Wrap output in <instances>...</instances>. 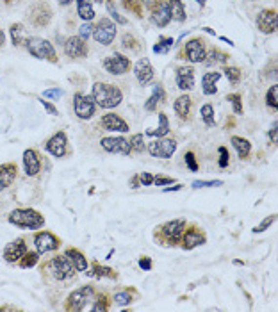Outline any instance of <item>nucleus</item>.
<instances>
[{"label":"nucleus","instance_id":"23","mask_svg":"<svg viewBox=\"0 0 278 312\" xmlns=\"http://www.w3.org/2000/svg\"><path fill=\"white\" fill-rule=\"evenodd\" d=\"M152 20L155 25L159 27H166L168 22L171 20L170 16V11H168V4H162V2H155V7L152 11Z\"/></svg>","mask_w":278,"mask_h":312},{"label":"nucleus","instance_id":"56","mask_svg":"<svg viewBox=\"0 0 278 312\" xmlns=\"http://www.w3.org/2000/svg\"><path fill=\"white\" fill-rule=\"evenodd\" d=\"M139 267H141V269H150V267H152V261L147 259V257H143L141 261H139Z\"/></svg>","mask_w":278,"mask_h":312},{"label":"nucleus","instance_id":"17","mask_svg":"<svg viewBox=\"0 0 278 312\" xmlns=\"http://www.w3.org/2000/svg\"><path fill=\"white\" fill-rule=\"evenodd\" d=\"M64 50L70 57H86L87 56L86 41L82 40V38H77V36H73V38H70V40L66 41Z\"/></svg>","mask_w":278,"mask_h":312},{"label":"nucleus","instance_id":"50","mask_svg":"<svg viewBox=\"0 0 278 312\" xmlns=\"http://www.w3.org/2000/svg\"><path fill=\"white\" fill-rule=\"evenodd\" d=\"M153 182H155V186H166V184H173L175 178H168V177L157 175V177H153Z\"/></svg>","mask_w":278,"mask_h":312},{"label":"nucleus","instance_id":"25","mask_svg":"<svg viewBox=\"0 0 278 312\" xmlns=\"http://www.w3.org/2000/svg\"><path fill=\"white\" fill-rule=\"evenodd\" d=\"M219 77H221L219 71H209V73L203 75L202 84H203V93H205V95H214V93H216L217 91L216 82L219 81Z\"/></svg>","mask_w":278,"mask_h":312},{"label":"nucleus","instance_id":"20","mask_svg":"<svg viewBox=\"0 0 278 312\" xmlns=\"http://www.w3.org/2000/svg\"><path fill=\"white\" fill-rule=\"evenodd\" d=\"M134 71H136L137 81L141 82V84H148V82L153 79V66L150 65V61H148V59H139V61H137Z\"/></svg>","mask_w":278,"mask_h":312},{"label":"nucleus","instance_id":"43","mask_svg":"<svg viewBox=\"0 0 278 312\" xmlns=\"http://www.w3.org/2000/svg\"><path fill=\"white\" fill-rule=\"evenodd\" d=\"M225 73H227L228 81L232 82V84H237L239 82V77H241L239 68H225Z\"/></svg>","mask_w":278,"mask_h":312},{"label":"nucleus","instance_id":"38","mask_svg":"<svg viewBox=\"0 0 278 312\" xmlns=\"http://www.w3.org/2000/svg\"><path fill=\"white\" fill-rule=\"evenodd\" d=\"M114 300H116L118 305H128V303H130L134 298H132L130 291H122V292H118L116 296H114Z\"/></svg>","mask_w":278,"mask_h":312},{"label":"nucleus","instance_id":"37","mask_svg":"<svg viewBox=\"0 0 278 312\" xmlns=\"http://www.w3.org/2000/svg\"><path fill=\"white\" fill-rule=\"evenodd\" d=\"M266 100H268V106L269 107H277L278 106V86H271L268 91V95H266Z\"/></svg>","mask_w":278,"mask_h":312},{"label":"nucleus","instance_id":"48","mask_svg":"<svg viewBox=\"0 0 278 312\" xmlns=\"http://www.w3.org/2000/svg\"><path fill=\"white\" fill-rule=\"evenodd\" d=\"M95 29V27L91 25V23H84V25L81 27V30H79V32H81V38L82 40H87V38H89V36H91V30Z\"/></svg>","mask_w":278,"mask_h":312},{"label":"nucleus","instance_id":"24","mask_svg":"<svg viewBox=\"0 0 278 312\" xmlns=\"http://www.w3.org/2000/svg\"><path fill=\"white\" fill-rule=\"evenodd\" d=\"M15 177H16V166L13 162L2 164L0 166V191H4L5 187L11 186V182L15 180Z\"/></svg>","mask_w":278,"mask_h":312},{"label":"nucleus","instance_id":"63","mask_svg":"<svg viewBox=\"0 0 278 312\" xmlns=\"http://www.w3.org/2000/svg\"><path fill=\"white\" fill-rule=\"evenodd\" d=\"M145 2H147V4H155L157 0H145Z\"/></svg>","mask_w":278,"mask_h":312},{"label":"nucleus","instance_id":"5","mask_svg":"<svg viewBox=\"0 0 278 312\" xmlns=\"http://www.w3.org/2000/svg\"><path fill=\"white\" fill-rule=\"evenodd\" d=\"M46 267L50 269L52 277L57 278V280H68V278L73 277V266H71L70 259L66 255H57L54 257L48 264H46Z\"/></svg>","mask_w":278,"mask_h":312},{"label":"nucleus","instance_id":"41","mask_svg":"<svg viewBox=\"0 0 278 312\" xmlns=\"http://www.w3.org/2000/svg\"><path fill=\"white\" fill-rule=\"evenodd\" d=\"M130 148H134V152H143L145 150V143H143V134H136L130 139Z\"/></svg>","mask_w":278,"mask_h":312},{"label":"nucleus","instance_id":"29","mask_svg":"<svg viewBox=\"0 0 278 312\" xmlns=\"http://www.w3.org/2000/svg\"><path fill=\"white\" fill-rule=\"evenodd\" d=\"M175 112H177L182 120H187V116H189V109H191V98L187 95H182L180 98H177L175 102Z\"/></svg>","mask_w":278,"mask_h":312},{"label":"nucleus","instance_id":"21","mask_svg":"<svg viewBox=\"0 0 278 312\" xmlns=\"http://www.w3.org/2000/svg\"><path fill=\"white\" fill-rule=\"evenodd\" d=\"M177 84L180 89H192V86H194V70L191 66H180L178 68Z\"/></svg>","mask_w":278,"mask_h":312},{"label":"nucleus","instance_id":"26","mask_svg":"<svg viewBox=\"0 0 278 312\" xmlns=\"http://www.w3.org/2000/svg\"><path fill=\"white\" fill-rule=\"evenodd\" d=\"M168 11H170V16L173 20L184 22L186 20V11H184L182 0H170L168 2Z\"/></svg>","mask_w":278,"mask_h":312},{"label":"nucleus","instance_id":"1","mask_svg":"<svg viewBox=\"0 0 278 312\" xmlns=\"http://www.w3.org/2000/svg\"><path fill=\"white\" fill-rule=\"evenodd\" d=\"M93 100L104 109H112L122 104L123 93L118 89L114 84H104V82H96L93 86Z\"/></svg>","mask_w":278,"mask_h":312},{"label":"nucleus","instance_id":"13","mask_svg":"<svg viewBox=\"0 0 278 312\" xmlns=\"http://www.w3.org/2000/svg\"><path fill=\"white\" fill-rule=\"evenodd\" d=\"M257 27L264 34H273L277 30V11L264 9L257 16Z\"/></svg>","mask_w":278,"mask_h":312},{"label":"nucleus","instance_id":"11","mask_svg":"<svg viewBox=\"0 0 278 312\" xmlns=\"http://www.w3.org/2000/svg\"><path fill=\"white\" fill-rule=\"evenodd\" d=\"M102 148L106 152H111V154H123V156H128L130 154V143L127 141L125 137H104L100 141Z\"/></svg>","mask_w":278,"mask_h":312},{"label":"nucleus","instance_id":"15","mask_svg":"<svg viewBox=\"0 0 278 312\" xmlns=\"http://www.w3.org/2000/svg\"><path fill=\"white\" fill-rule=\"evenodd\" d=\"M66 141H68V137H66L64 132H57V134H54V136L46 141L45 146L54 157H63L66 152Z\"/></svg>","mask_w":278,"mask_h":312},{"label":"nucleus","instance_id":"30","mask_svg":"<svg viewBox=\"0 0 278 312\" xmlns=\"http://www.w3.org/2000/svg\"><path fill=\"white\" fill-rule=\"evenodd\" d=\"M232 143H234V146H235V150H237V154H239V157H241V159H246V157L250 156L252 145H250V141H248V139H244V137H239V136H234Z\"/></svg>","mask_w":278,"mask_h":312},{"label":"nucleus","instance_id":"53","mask_svg":"<svg viewBox=\"0 0 278 312\" xmlns=\"http://www.w3.org/2000/svg\"><path fill=\"white\" fill-rule=\"evenodd\" d=\"M123 5H125L128 11H136L137 15H139V7H137L136 0H123Z\"/></svg>","mask_w":278,"mask_h":312},{"label":"nucleus","instance_id":"14","mask_svg":"<svg viewBox=\"0 0 278 312\" xmlns=\"http://www.w3.org/2000/svg\"><path fill=\"white\" fill-rule=\"evenodd\" d=\"M34 243H36V248H38V253H46L59 248V239H57L54 234H50V232H40V234H36Z\"/></svg>","mask_w":278,"mask_h":312},{"label":"nucleus","instance_id":"62","mask_svg":"<svg viewBox=\"0 0 278 312\" xmlns=\"http://www.w3.org/2000/svg\"><path fill=\"white\" fill-rule=\"evenodd\" d=\"M59 2H61V4H70L71 0H59Z\"/></svg>","mask_w":278,"mask_h":312},{"label":"nucleus","instance_id":"36","mask_svg":"<svg viewBox=\"0 0 278 312\" xmlns=\"http://www.w3.org/2000/svg\"><path fill=\"white\" fill-rule=\"evenodd\" d=\"M171 45H173L171 38H164V40H161L155 46H153V52H155V54H166Z\"/></svg>","mask_w":278,"mask_h":312},{"label":"nucleus","instance_id":"28","mask_svg":"<svg viewBox=\"0 0 278 312\" xmlns=\"http://www.w3.org/2000/svg\"><path fill=\"white\" fill-rule=\"evenodd\" d=\"M66 257L73 262V267H77V271H86L87 269V261L84 259V255H82L81 252H77V250L70 248V250L66 252Z\"/></svg>","mask_w":278,"mask_h":312},{"label":"nucleus","instance_id":"54","mask_svg":"<svg viewBox=\"0 0 278 312\" xmlns=\"http://www.w3.org/2000/svg\"><path fill=\"white\" fill-rule=\"evenodd\" d=\"M100 302L96 303V305H93V311H106L109 305H107V302H106V298H98Z\"/></svg>","mask_w":278,"mask_h":312},{"label":"nucleus","instance_id":"10","mask_svg":"<svg viewBox=\"0 0 278 312\" xmlns=\"http://www.w3.org/2000/svg\"><path fill=\"white\" fill-rule=\"evenodd\" d=\"M104 68H106L111 75H122V73L128 71L130 61L127 59L125 56H122V54H112L111 57H107V59L104 61Z\"/></svg>","mask_w":278,"mask_h":312},{"label":"nucleus","instance_id":"27","mask_svg":"<svg viewBox=\"0 0 278 312\" xmlns=\"http://www.w3.org/2000/svg\"><path fill=\"white\" fill-rule=\"evenodd\" d=\"M170 132V123H168V118L164 112L159 114V127L153 129V131H147L148 137H164Z\"/></svg>","mask_w":278,"mask_h":312},{"label":"nucleus","instance_id":"33","mask_svg":"<svg viewBox=\"0 0 278 312\" xmlns=\"http://www.w3.org/2000/svg\"><path fill=\"white\" fill-rule=\"evenodd\" d=\"M200 112H202V120H203V123H205V125H209V127L216 125V121H214V109H213V106H211V104L203 106Z\"/></svg>","mask_w":278,"mask_h":312},{"label":"nucleus","instance_id":"47","mask_svg":"<svg viewBox=\"0 0 278 312\" xmlns=\"http://www.w3.org/2000/svg\"><path fill=\"white\" fill-rule=\"evenodd\" d=\"M95 269H96V273L95 275H98V277H116L114 273H111L112 269H109V267H102V266H98V264H95Z\"/></svg>","mask_w":278,"mask_h":312},{"label":"nucleus","instance_id":"8","mask_svg":"<svg viewBox=\"0 0 278 312\" xmlns=\"http://www.w3.org/2000/svg\"><path fill=\"white\" fill-rule=\"evenodd\" d=\"M73 109H75V114L79 116V118L89 120V118L95 114V100H93V96L77 93L75 98H73Z\"/></svg>","mask_w":278,"mask_h":312},{"label":"nucleus","instance_id":"18","mask_svg":"<svg viewBox=\"0 0 278 312\" xmlns=\"http://www.w3.org/2000/svg\"><path fill=\"white\" fill-rule=\"evenodd\" d=\"M102 127L106 131H112V132H128V125L120 118L118 114L111 112V114H106L102 118Z\"/></svg>","mask_w":278,"mask_h":312},{"label":"nucleus","instance_id":"46","mask_svg":"<svg viewBox=\"0 0 278 312\" xmlns=\"http://www.w3.org/2000/svg\"><path fill=\"white\" fill-rule=\"evenodd\" d=\"M186 164H187V168L192 171V173H196V171H198L196 159H194V154H192V152H187V154H186Z\"/></svg>","mask_w":278,"mask_h":312},{"label":"nucleus","instance_id":"39","mask_svg":"<svg viewBox=\"0 0 278 312\" xmlns=\"http://www.w3.org/2000/svg\"><path fill=\"white\" fill-rule=\"evenodd\" d=\"M275 220H277V214H271V216L266 218V220H264L262 223H258L257 227L253 228V232H255V234H258V232H264V230H266V228L269 227V225H273Z\"/></svg>","mask_w":278,"mask_h":312},{"label":"nucleus","instance_id":"40","mask_svg":"<svg viewBox=\"0 0 278 312\" xmlns=\"http://www.w3.org/2000/svg\"><path fill=\"white\" fill-rule=\"evenodd\" d=\"M107 9H109V13H111L112 18H114L116 22H120V23H127L125 18H123V16L116 11V7H114V0H107Z\"/></svg>","mask_w":278,"mask_h":312},{"label":"nucleus","instance_id":"35","mask_svg":"<svg viewBox=\"0 0 278 312\" xmlns=\"http://www.w3.org/2000/svg\"><path fill=\"white\" fill-rule=\"evenodd\" d=\"M38 257H40V255H38V253H34V252H32V253L25 252V253H23V257L20 259V266L21 267H32L36 262H38Z\"/></svg>","mask_w":278,"mask_h":312},{"label":"nucleus","instance_id":"9","mask_svg":"<svg viewBox=\"0 0 278 312\" xmlns=\"http://www.w3.org/2000/svg\"><path fill=\"white\" fill-rule=\"evenodd\" d=\"M93 36H95V40L98 41L100 45H111L114 36H116V27H114V23H112L111 20L104 18V20L95 27V34Z\"/></svg>","mask_w":278,"mask_h":312},{"label":"nucleus","instance_id":"55","mask_svg":"<svg viewBox=\"0 0 278 312\" xmlns=\"http://www.w3.org/2000/svg\"><path fill=\"white\" fill-rule=\"evenodd\" d=\"M40 102L43 104V107H45V109H46L48 112H50V114H57V109H56L54 106H52V104H48V102L43 100V98H40Z\"/></svg>","mask_w":278,"mask_h":312},{"label":"nucleus","instance_id":"51","mask_svg":"<svg viewBox=\"0 0 278 312\" xmlns=\"http://www.w3.org/2000/svg\"><path fill=\"white\" fill-rule=\"evenodd\" d=\"M139 180H141V186H152L153 177L150 175V173H141V175H139Z\"/></svg>","mask_w":278,"mask_h":312},{"label":"nucleus","instance_id":"42","mask_svg":"<svg viewBox=\"0 0 278 312\" xmlns=\"http://www.w3.org/2000/svg\"><path fill=\"white\" fill-rule=\"evenodd\" d=\"M223 182L221 180H196L192 182V187L194 189H200V187H217L221 186Z\"/></svg>","mask_w":278,"mask_h":312},{"label":"nucleus","instance_id":"49","mask_svg":"<svg viewBox=\"0 0 278 312\" xmlns=\"http://www.w3.org/2000/svg\"><path fill=\"white\" fill-rule=\"evenodd\" d=\"M43 95H45L46 98L57 100V98H61V96H63V89H59V88H57V89H46L45 93H43Z\"/></svg>","mask_w":278,"mask_h":312},{"label":"nucleus","instance_id":"45","mask_svg":"<svg viewBox=\"0 0 278 312\" xmlns=\"http://www.w3.org/2000/svg\"><path fill=\"white\" fill-rule=\"evenodd\" d=\"M228 100H232V106H234V111H235V114H243L241 95H230V96H228Z\"/></svg>","mask_w":278,"mask_h":312},{"label":"nucleus","instance_id":"32","mask_svg":"<svg viewBox=\"0 0 278 312\" xmlns=\"http://www.w3.org/2000/svg\"><path fill=\"white\" fill-rule=\"evenodd\" d=\"M77 4H79V16H81V18L91 20L93 16H95V11H93L91 4H89L87 0H77Z\"/></svg>","mask_w":278,"mask_h":312},{"label":"nucleus","instance_id":"12","mask_svg":"<svg viewBox=\"0 0 278 312\" xmlns=\"http://www.w3.org/2000/svg\"><path fill=\"white\" fill-rule=\"evenodd\" d=\"M207 57V52H205V45H203L202 40H189L186 43V57L184 59H189L191 63H202Z\"/></svg>","mask_w":278,"mask_h":312},{"label":"nucleus","instance_id":"3","mask_svg":"<svg viewBox=\"0 0 278 312\" xmlns=\"http://www.w3.org/2000/svg\"><path fill=\"white\" fill-rule=\"evenodd\" d=\"M184 230H186V222L184 220L168 222L166 225L157 227L155 236H162V239H157V241H161L159 245H177L182 239Z\"/></svg>","mask_w":278,"mask_h":312},{"label":"nucleus","instance_id":"44","mask_svg":"<svg viewBox=\"0 0 278 312\" xmlns=\"http://www.w3.org/2000/svg\"><path fill=\"white\" fill-rule=\"evenodd\" d=\"M211 57H213V59H209L207 65H213V63H225V61L228 59L227 54H223V52H217V50L211 52Z\"/></svg>","mask_w":278,"mask_h":312},{"label":"nucleus","instance_id":"4","mask_svg":"<svg viewBox=\"0 0 278 312\" xmlns=\"http://www.w3.org/2000/svg\"><path fill=\"white\" fill-rule=\"evenodd\" d=\"M27 50L31 52L34 57H38V59H48L52 61V63L57 61L56 50H54L52 43L46 40H41V38H31V40H27Z\"/></svg>","mask_w":278,"mask_h":312},{"label":"nucleus","instance_id":"7","mask_svg":"<svg viewBox=\"0 0 278 312\" xmlns=\"http://www.w3.org/2000/svg\"><path fill=\"white\" fill-rule=\"evenodd\" d=\"M91 300H93V287L84 286L81 289H77L75 292H71L70 298H68L66 309L68 311H82V309H86V305Z\"/></svg>","mask_w":278,"mask_h":312},{"label":"nucleus","instance_id":"16","mask_svg":"<svg viewBox=\"0 0 278 312\" xmlns=\"http://www.w3.org/2000/svg\"><path fill=\"white\" fill-rule=\"evenodd\" d=\"M27 252L25 241L23 239H16V241L9 243L4 250V259L7 262H18L23 257V253Z\"/></svg>","mask_w":278,"mask_h":312},{"label":"nucleus","instance_id":"34","mask_svg":"<svg viewBox=\"0 0 278 312\" xmlns=\"http://www.w3.org/2000/svg\"><path fill=\"white\" fill-rule=\"evenodd\" d=\"M11 38H13V43H15V45L23 43V27H21L20 23H13V25H11Z\"/></svg>","mask_w":278,"mask_h":312},{"label":"nucleus","instance_id":"52","mask_svg":"<svg viewBox=\"0 0 278 312\" xmlns=\"http://www.w3.org/2000/svg\"><path fill=\"white\" fill-rule=\"evenodd\" d=\"M219 154H221V159H219V166L225 168L228 164V152H227V148H225V146H221V148H219Z\"/></svg>","mask_w":278,"mask_h":312},{"label":"nucleus","instance_id":"6","mask_svg":"<svg viewBox=\"0 0 278 312\" xmlns=\"http://www.w3.org/2000/svg\"><path fill=\"white\" fill-rule=\"evenodd\" d=\"M177 150V141L175 139H164L159 137L157 141L148 143V154L157 159H170Z\"/></svg>","mask_w":278,"mask_h":312},{"label":"nucleus","instance_id":"61","mask_svg":"<svg viewBox=\"0 0 278 312\" xmlns=\"http://www.w3.org/2000/svg\"><path fill=\"white\" fill-rule=\"evenodd\" d=\"M196 2H198L200 5H205V2H207V0H196Z\"/></svg>","mask_w":278,"mask_h":312},{"label":"nucleus","instance_id":"57","mask_svg":"<svg viewBox=\"0 0 278 312\" xmlns=\"http://www.w3.org/2000/svg\"><path fill=\"white\" fill-rule=\"evenodd\" d=\"M269 139H271V143H277V129L269 131Z\"/></svg>","mask_w":278,"mask_h":312},{"label":"nucleus","instance_id":"59","mask_svg":"<svg viewBox=\"0 0 278 312\" xmlns=\"http://www.w3.org/2000/svg\"><path fill=\"white\" fill-rule=\"evenodd\" d=\"M5 43V34L2 32V29H0V48H2V45Z\"/></svg>","mask_w":278,"mask_h":312},{"label":"nucleus","instance_id":"60","mask_svg":"<svg viewBox=\"0 0 278 312\" xmlns=\"http://www.w3.org/2000/svg\"><path fill=\"white\" fill-rule=\"evenodd\" d=\"M219 40L225 41V43H228V45H234V43H232V41H230V40H228V38H219Z\"/></svg>","mask_w":278,"mask_h":312},{"label":"nucleus","instance_id":"19","mask_svg":"<svg viewBox=\"0 0 278 312\" xmlns=\"http://www.w3.org/2000/svg\"><path fill=\"white\" fill-rule=\"evenodd\" d=\"M205 234L202 230H198V228H189L186 234H182V243H184V248L186 250H191V248H196L200 245L205 243Z\"/></svg>","mask_w":278,"mask_h":312},{"label":"nucleus","instance_id":"22","mask_svg":"<svg viewBox=\"0 0 278 312\" xmlns=\"http://www.w3.org/2000/svg\"><path fill=\"white\" fill-rule=\"evenodd\" d=\"M23 166H25V173L29 177L38 175L41 168L40 156H38L34 150H25L23 152Z\"/></svg>","mask_w":278,"mask_h":312},{"label":"nucleus","instance_id":"58","mask_svg":"<svg viewBox=\"0 0 278 312\" xmlns=\"http://www.w3.org/2000/svg\"><path fill=\"white\" fill-rule=\"evenodd\" d=\"M178 189H182V186H178V184H177V186H173V187H168V189H164V191H166V193H170V191H178Z\"/></svg>","mask_w":278,"mask_h":312},{"label":"nucleus","instance_id":"64","mask_svg":"<svg viewBox=\"0 0 278 312\" xmlns=\"http://www.w3.org/2000/svg\"><path fill=\"white\" fill-rule=\"evenodd\" d=\"M95 2H102V0H95Z\"/></svg>","mask_w":278,"mask_h":312},{"label":"nucleus","instance_id":"31","mask_svg":"<svg viewBox=\"0 0 278 312\" xmlns=\"http://www.w3.org/2000/svg\"><path fill=\"white\" fill-rule=\"evenodd\" d=\"M164 95H166V93H164V89H162L159 84H155V86H153V95L150 96V98H148V102L145 104V109H147V111H153L157 104H159L161 100H164Z\"/></svg>","mask_w":278,"mask_h":312},{"label":"nucleus","instance_id":"2","mask_svg":"<svg viewBox=\"0 0 278 312\" xmlns=\"http://www.w3.org/2000/svg\"><path fill=\"white\" fill-rule=\"evenodd\" d=\"M9 222L21 228H29V230H38L45 225L43 216L32 209H16L9 214Z\"/></svg>","mask_w":278,"mask_h":312}]
</instances>
